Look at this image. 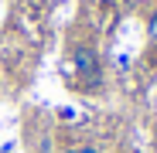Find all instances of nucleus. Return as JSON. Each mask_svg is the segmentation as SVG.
Returning <instances> with one entry per match:
<instances>
[{
  "label": "nucleus",
  "mask_w": 157,
  "mask_h": 153,
  "mask_svg": "<svg viewBox=\"0 0 157 153\" xmlns=\"http://www.w3.org/2000/svg\"><path fill=\"white\" fill-rule=\"evenodd\" d=\"M72 65H75V71H78V78H82V85L96 89V85L102 82V65H99L96 48H89V44H78V48L72 51Z\"/></svg>",
  "instance_id": "obj_1"
},
{
  "label": "nucleus",
  "mask_w": 157,
  "mask_h": 153,
  "mask_svg": "<svg viewBox=\"0 0 157 153\" xmlns=\"http://www.w3.org/2000/svg\"><path fill=\"white\" fill-rule=\"evenodd\" d=\"M147 44H150V48L157 51V10H154V14L147 17Z\"/></svg>",
  "instance_id": "obj_2"
},
{
  "label": "nucleus",
  "mask_w": 157,
  "mask_h": 153,
  "mask_svg": "<svg viewBox=\"0 0 157 153\" xmlns=\"http://www.w3.org/2000/svg\"><path fill=\"white\" fill-rule=\"evenodd\" d=\"M62 153H102V150L92 146V143H75V146H65Z\"/></svg>",
  "instance_id": "obj_3"
}]
</instances>
